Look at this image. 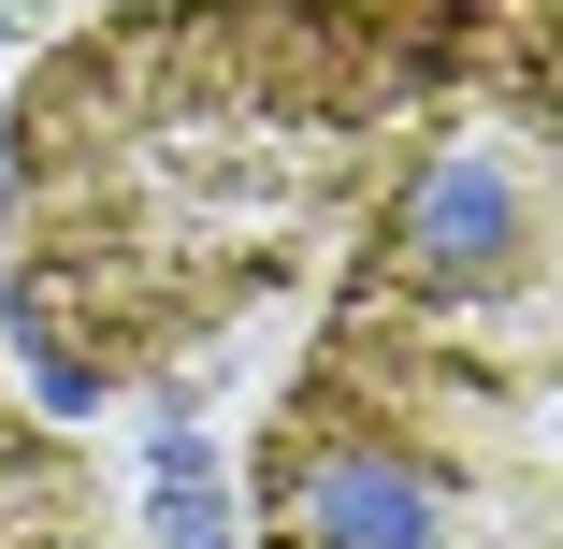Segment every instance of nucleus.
<instances>
[{
    "label": "nucleus",
    "mask_w": 563,
    "mask_h": 549,
    "mask_svg": "<svg viewBox=\"0 0 563 549\" xmlns=\"http://www.w3.org/2000/svg\"><path fill=\"white\" fill-rule=\"evenodd\" d=\"M0 549H101V520H87V463L58 449L15 391H0Z\"/></svg>",
    "instance_id": "obj_1"
}]
</instances>
